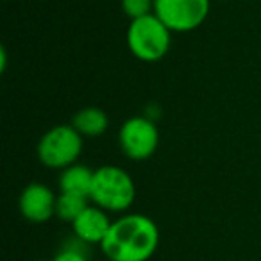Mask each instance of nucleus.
I'll return each mask as SVG.
<instances>
[{"label":"nucleus","instance_id":"f257e3e1","mask_svg":"<svg viewBox=\"0 0 261 261\" xmlns=\"http://www.w3.org/2000/svg\"><path fill=\"white\" fill-rule=\"evenodd\" d=\"M160 245V229L147 215L127 213L113 220L100 249L111 261H149Z\"/></svg>","mask_w":261,"mask_h":261},{"label":"nucleus","instance_id":"f03ea898","mask_svg":"<svg viewBox=\"0 0 261 261\" xmlns=\"http://www.w3.org/2000/svg\"><path fill=\"white\" fill-rule=\"evenodd\" d=\"M136 197L135 181L123 168L106 165L95 170L90 202L111 213L127 211Z\"/></svg>","mask_w":261,"mask_h":261},{"label":"nucleus","instance_id":"7ed1b4c3","mask_svg":"<svg viewBox=\"0 0 261 261\" xmlns=\"http://www.w3.org/2000/svg\"><path fill=\"white\" fill-rule=\"evenodd\" d=\"M172 31L156 15L130 20L127 27V47L130 54L143 63H156L168 54Z\"/></svg>","mask_w":261,"mask_h":261},{"label":"nucleus","instance_id":"20e7f679","mask_svg":"<svg viewBox=\"0 0 261 261\" xmlns=\"http://www.w3.org/2000/svg\"><path fill=\"white\" fill-rule=\"evenodd\" d=\"M84 138L72 123L54 125L38 142V160L41 165L56 170H65L77 163L83 152Z\"/></svg>","mask_w":261,"mask_h":261},{"label":"nucleus","instance_id":"39448f33","mask_svg":"<svg viewBox=\"0 0 261 261\" xmlns=\"http://www.w3.org/2000/svg\"><path fill=\"white\" fill-rule=\"evenodd\" d=\"M210 0H154V15L172 33H190L206 22Z\"/></svg>","mask_w":261,"mask_h":261},{"label":"nucleus","instance_id":"423d86ee","mask_svg":"<svg viewBox=\"0 0 261 261\" xmlns=\"http://www.w3.org/2000/svg\"><path fill=\"white\" fill-rule=\"evenodd\" d=\"M118 143L122 152L133 161H145L158 150L160 130L147 116H133L125 120L118 130Z\"/></svg>","mask_w":261,"mask_h":261},{"label":"nucleus","instance_id":"0eeeda50","mask_svg":"<svg viewBox=\"0 0 261 261\" xmlns=\"http://www.w3.org/2000/svg\"><path fill=\"white\" fill-rule=\"evenodd\" d=\"M56 204L58 195L43 182H31L25 186L18 200L22 217L33 224H43L56 217Z\"/></svg>","mask_w":261,"mask_h":261},{"label":"nucleus","instance_id":"6e6552de","mask_svg":"<svg viewBox=\"0 0 261 261\" xmlns=\"http://www.w3.org/2000/svg\"><path fill=\"white\" fill-rule=\"evenodd\" d=\"M113 220L108 217V211L95 204H88L86 210L72 222L73 234L86 245H100L111 229Z\"/></svg>","mask_w":261,"mask_h":261},{"label":"nucleus","instance_id":"1a4fd4ad","mask_svg":"<svg viewBox=\"0 0 261 261\" xmlns=\"http://www.w3.org/2000/svg\"><path fill=\"white\" fill-rule=\"evenodd\" d=\"M95 170L86 165H72V167L61 170L59 175V193H70L90 199L91 186H93Z\"/></svg>","mask_w":261,"mask_h":261},{"label":"nucleus","instance_id":"9d476101","mask_svg":"<svg viewBox=\"0 0 261 261\" xmlns=\"http://www.w3.org/2000/svg\"><path fill=\"white\" fill-rule=\"evenodd\" d=\"M72 125L83 138H97L108 130L109 116L100 108H83L72 116Z\"/></svg>","mask_w":261,"mask_h":261},{"label":"nucleus","instance_id":"9b49d317","mask_svg":"<svg viewBox=\"0 0 261 261\" xmlns=\"http://www.w3.org/2000/svg\"><path fill=\"white\" fill-rule=\"evenodd\" d=\"M90 204V199L79 195H70V193H59L58 204H56V217L61 218L63 222L72 224Z\"/></svg>","mask_w":261,"mask_h":261},{"label":"nucleus","instance_id":"f8f14e48","mask_svg":"<svg viewBox=\"0 0 261 261\" xmlns=\"http://www.w3.org/2000/svg\"><path fill=\"white\" fill-rule=\"evenodd\" d=\"M122 11L130 20L142 18V16L154 13V0H122Z\"/></svg>","mask_w":261,"mask_h":261},{"label":"nucleus","instance_id":"ddd939ff","mask_svg":"<svg viewBox=\"0 0 261 261\" xmlns=\"http://www.w3.org/2000/svg\"><path fill=\"white\" fill-rule=\"evenodd\" d=\"M84 245L79 240V245H66L59 250L58 254L54 256L52 261H90L88 259V254L84 252Z\"/></svg>","mask_w":261,"mask_h":261},{"label":"nucleus","instance_id":"4468645a","mask_svg":"<svg viewBox=\"0 0 261 261\" xmlns=\"http://www.w3.org/2000/svg\"><path fill=\"white\" fill-rule=\"evenodd\" d=\"M6 65H8V52L6 47L0 48V72H6Z\"/></svg>","mask_w":261,"mask_h":261},{"label":"nucleus","instance_id":"2eb2a0df","mask_svg":"<svg viewBox=\"0 0 261 261\" xmlns=\"http://www.w3.org/2000/svg\"><path fill=\"white\" fill-rule=\"evenodd\" d=\"M104 261H111V259H104Z\"/></svg>","mask_w":261,"mask_h":261}]
</instances>
